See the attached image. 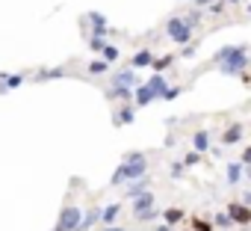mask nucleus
I'll use <instances>...</instances> for the list:
<instances>
[{
  "label": "nucleus",
  "instance_id": "2eb2a0df",
  "mask_svg": "<svg viewBox=\"0 0 251 231\" xmlns=\"http://www.w3.org/2000/svg\"><path fill=\"white\" fill-rule=\"evenodd\" d=\"M192 145H195V151H201V154H204V151L210 148V137H207V131H198V134L192 137Z\"/></svg>",
  "mask_w": 251,
  "mask_h": 231
},
{
  "label": "nucleus",
  "instance_id": "5701e85b",
  "mask_svg": "<svg viewBox=\"0 0 251 231\" xmlns=\"http://www.w3.org/2000/svg\"><path fill=\"white\" fill-rule=\"evenodd\" d=\"M180 219H183V210H180V207H169V210H166V222H169V225H175V222H180Z\"/></svg>",
  "mask_w": 251,
  "mask_h": 231
},
{
  "label": "nucleus",
  "instance_id": "4be33fe9",
  "mask_svg": "<svg viewBox=\"0 0 251 231\" xmlns=\"http://www.w3.org/2000/svg\"><path fill=\"white\" fill-rule=\"evenodd\" d=\"M154 98V92H151V86L145 83V86H139V92H136V101H139V107H145L148 101Z\"/></svg>",
  "mask_w": 251,
  "mask_h": 231
},
{
  "label": "nucleus",
  "instance_id": "f3484780",
  "mask_svg": "<svg viewBox=\"0 0 251 231\" xmlns=\"http://www.w3.org/2000/svg\"><path fill=\"white\" fill-rule=\"evenodd\" d=\"M136 116H133V107L127 104V107H121V113L115 116V125H127V122H133Z\"/></svg>",
  "mask_w": 251,
  "mask_h": 231
},
{
  "label": "nucleus",
  "instance_id": "6e6552de",
  "mask_svg": "<svg viewBox=\"0 0 251 231\" xmlns=\"http://www.w3.org/2000/svg\"><path fill=\"white\" fill-rule=\"evenodd\" d=\"M112 86H136V74H133L130 68L115 71V74H112Z\"/></svg>",
  "mask_w": 251,
  "mask_h": 231
},
{
  "label": "nucleus",
  "instance_id": "f704fd0d",
  "mask_svg": "<svg viewBox=\"0 0 251 231\" xmlns=\"http://www.w3.org/2000/svg\"><path fill=\"white\" fill-rule=\"evenodd\" d=\"M245 202H248V204H251V190H248V193H245Z\"/></svg>",
  "mask_w": 251,
  "mask_h": 231
},
{
  "label": "nucleus",
  "instance_id": "c9c22d12",
  "mask_svg": "<svg viewBox=\"0 0 251 231\" xmlns=\"http://www.w3.org/2000/svg\"><path fill=\"white\" fill-rule=\"evenodd\" d=\"M225 3H242V0H225Z\"/></svg>",
  "mask_w": 251,
  "mask_h": 231
},
{
  "label": "nucleus",
  "instance_id": "393cba45",
  "mask_svg": "<svg viewBox=\"0 0 251 231\" xmlns=\"http://www.w3.org/2000/svg\"><path fill=\"white\" fill-rule=\"evenodd\" d=\"M172 62H175V57L169 54V57H160V59H154V68H157V71H166Z\"/></svg>",
  "mask_w": 251,
  "mask_h": 231
},
{
  "label": "nucleus",
  "instance_id": "0eeeda50",
  "mask_svg": "<svg viewBox=\"0 0 251 231\" xmlns=\"http://www.w3.org/2000/svg\"><path fill=\"white\" fill-rule=\"evenodd\" d=\"M151 190V178H136V184H127V199H136V196H142V193H148Z\"/></svg>",
  "mask_w": 251,
  "mask_h": 231
},
{
  "label": "nucleus",
  "instance_id": "b1692460",
  "mask_svg": "<svg viewBox=\"0 0 251 231\" xmlns=\"http://www.w3.org/2000/svg\"><path fill=\"white\" fill-rule=\"evenodd\" d=\"M21 83H24V77H21V74H15V77H3V86H0V89L6 92V89H15V86H21Z\"/></svg>",
  "mask_w": 251,
  "mask_h": 231
},
{
  "label": "nucleus",
  "instance_id": "dca6fc26",
  "mask_svg": "<svg viewBox=\"0 0 251 231\" xmlns=\"http://www.w3.org/2000/svg\"><path fill=\"white\" fill-rule=\"evenodd\" d=\"M239 181H242V160L227 166V184L233 187V184H239Z\"/></svg>",
  "mask_w": 251,
  "mask_h": 231
},
{
  "label": "nucleus",
  "instance_id": "72a5a7b5",
  "mask_svg": "<svg viewBox=\"0 0 251 231\" xmlns=\"http://www.w3.org/2000/svg\"><path fill=\"white\" fill-rule=\"evenodd\" d=\"M245 178H248V181H251V166H245Z\"/></svg>",
  "mask_w": 251,
  "mask_h": 231
},
{
  "label": "nucleus",
  "instance_id": "bb28decb",
  "mask_svg": "<svg viewBox=\"0 0 251 231\" xmlns=\"http://www.w3.org/2000/svg\"><path fill=\"white\" fill-rule=\"evenodd\" d=\"M65 74H68L65 68H48V71H42L39 77H65Z\"/></svg>",
  "mask_w": 251,
  "mask_h": 231
},
{
  "label": "nucleus",
  "instance_id": "412c9836",
  "mask_svg": "<svg viewBox=\"0 0 251 231\" xmlns=\"http://www.w3.org/2000/svg\"><path fill=\"white\" fill-rule=\"evenodd\" d=\"M103 71H109V62L106 59H92L89 62V74H103Z\"/></svg>",
  "mask_w": 251,
  "mask_h": 231
},
{
  "label": "nucleus",
  "instance_id": "f8f14e48",
  "mask_svg": "<svg viewBox=\"0 0 251 231\" xmlns=\"http://www.w3.org/2000/svg\"><path fill=\"white\" fill-rule=\"evenodd\" d=\"M118 213H121V204H109V207H103V210H100V225H112Z\"/></svg>",
  "mask_w": 251,
  "mask_h": 231
},
{
  "label": "nucleus",
  "instance_id": "a878e982",
  "mask_svg": "<svg viewBox=\"0 0 251 231\" xmlns=\"http://www.w3.org/2000/svg\"><path fill=\"white\" fill-rule=\"evenodd\" d=\"M103 59H106V62H115V59H118V48L106 45V48H103Z\"/></svg>",
  "mask_w": 251,
  "mask_h": 231
},
{
  "label": "nucleus",
  "instance_id": "c756f323",
  "mask_svg": "<svg viewBox=\"0 0 251 231\" xmlns=\"http://www.w3.org/2000/svg\"><path fill=\"white\" fill-rule=\"evenodd\" d=\"M198 160H201V154H198V151H192V154H186V166H195Z\"/></svg>",
  "mask_w": 251,
  "mask_h": 231
},
{
  "label": "nucleus",
  "instance_id": "1a4fd4ad",
  "mask_svg": "<svg viewBox=\"0 0 251 231\" xmlns=\"http://www.w3.org/2000/svg\"><path fill=\"white\" fill-rule=\"evenodd\" d=\"M242 140V125H230L225 134H222V145H236Z\"/></svg>",
  "mask_w": 251,
  "mask_h": 231
},
{
  "label": "nucleus",
  "instance_id": "ddd939ff",
  "mask_svg": "<svg viewBox=\"0 0 251 231\" xmlns=\"http://www.w3.org/2000/svg\"><path fill=\"white\" fill-rule=\"evenodd\" d=\"M130 95H133V86H109L106 89V98H112V101L115 98H130Z\"/></svg>",
  "mask_w": 251,
  "mask_h": 231
},
{
  "label": "nucleus",
  "instance_id": "473e14b6",
  "mask_svg": "<svg viewBox=\"0 0 251 231\" xmlns=\"http://www.w3.org/2000/svg\"><path fill=\"white\" fill-rule=\"evenodd\" d=\"M154 231H172V225H169V222H163V225H157Z\"/></svg>",
  "mask_w": 251,
  "mask_h": 231
},
{
  "label": "nucleus",
  "instance_id": "f03ea898",
  "mask_svg": "<svg viewBox=\"0 0 251 231\" xmlns=\"http://www.w3.org/2000/svg\"><path fill=\"white\" fill-rule=\"evenodd\" d=\"M166 36H169L172 42H177V45H186V42L192 39V27H189V21H186V18L175 15V18H169V21H166Z\"/></svg>",
  "mask_w": 251,
  "mask_h": 231
},
{
  "label": "nucleus",
  "instance_id": "20e7f679",
  "mask_svg": "<svg viewBox=\"0 0 251 231\" xmlns=\"http://www.w3.org/2000/svg\"><path fill=\"white\" fill-rule=\"evenodd\" d=\"M124 169H127V181H136V178L145 175L148 157H142V154H127V157H124Z\"/></svg>",
  "mask_w": 251,
  "mask_h": 231
},
{
  "label": "nucleus",
  "instance_id": "c85d7f7f",
  "mask_svg": "<svg viewBox=\"0 0 251 231\" xmlns=\"http://www.w3.org/2000/svg\"><path fill=\"white\" fill-rule=\"evenodd\" d=\"M192 225H195V231H213V225H210V222H204V219H195Z\"/></svg>",
  "mask_w": 251,
  "mask_h": 231
},
{
  "label": "nucleus",
  "instance_id": "e433bc0d",
  "mask_svg": "<svg viewBox=\"0 0 251 231\" xmlns=\"http://www.w3.org/2000/svg\"><path fill=\"white\" fill-rule=\"evenodd\" d=\"M248 15H251V6H248Z\"/></svg>",
  "mask_w": 251,
  "mask_h": 231
},
{
  "label": "nucleus",
  "instance_id": "9b49d317",
  "mask_svg": "<svg viewBox=\"0 0 251 231\" xmlns=\"http://www.w3.org/2000/svg\"><path fill=\"white\" fill-rule=\"evenodd\" d=\"M133 202H136V204H133V213H139V210H145V207H154V193L148 190V193H142V196H136Z\"/></svg>",
  "mask_w": 251,
  "mask_h": 231
},
{
  "label": "nucleus",
  "instance_id": "f257e3e1",
  "mask_svg": "<svg viewBox=\"0 0 251 231\" xmlns=\"http://www.w3.org/2000/svg\"><path fill=\"white\" fill-rule=\"evenodd\" d=\"M216 62H219V68L225 74L242 77L245 68H248V51H245V45H227V48H222L216 54Z\"/></svg>",
  "mask_w": 251,
  "mask_h": 231
},
{
  "label": "nucleus",
  "instance_id": "423d86ee",
  "mask_svg": "<svg viewBox=\"0 0 251 231\" xmlns=\"http://www.w3.org/2000/svg\"><path fill=\"white\" fill-rule=\"evenodd\" d=\"M227 210H230V219H233V222H239V225L251 222V207H242L239 202H233V204H230Z\"/></svg>",
  "mask_w": 251,
  "mask_h": 231
},
{
  "label": "nucleus",
  "instance_id": "4468645a",
  "mask_svg": "<svg viewBox=\"0 0 251 231\" xmlns=\"http://www.w3.org/2000/svg\"><path fill=\"white\" fill-rule=\"evenodd\" d=\"M148 86H151V92H154V98H163V95H166V80H163L160 74H154V77L148 80Z\"/></svg>",
  "mask_w": 251,
  "mask_h": 231
},
{
  "label": "nucleus",
  "instance_id": "7ed1b4c3",
  "mask_svg": "<svg viewBox=\"0 0 251 231\" xmlns=\"http://www.w3.org/2000/svg\"><path fill=\"white\" fill-rule=\"evenodd\" d=\"M80 219H83L80 204H65L62 213H59V219H56V228L53 231H77L80 228Z\"/></svg>",
  "mask_w": 251,
  "mask_h": 231
},
{
  "label": "nucleus",
  "instance_id": "cd10ccee",
  "mask_svg": "<svg viewBox=\"0 0 251 231\" xmlns=\"http://www.w3.org/2000/svg\"><path fill=\"white\" fill-rule=\"evenodd\" d=\"M216 225H225V228H230V225H233V219H230L227 213H216Z\"/></svg>",
  "mask_w": 251,
  "mask_h": 231
},
{
  "label": "nucleus",
  "instance_id": "2f4dec72",
  "mask_svg": "<svg viewBox=\"0 0 251 231\" xmlns=\"http://www.w3.org/2000/svg\"><path fill=\"white\" fill-rule=\"evenodd\" d=\"M100 231H127L124 225H100Z\"/></svg>",
  "mask_w": 251,
  "mask_h": 231
},
{
  "label": "nucleus",
  "instance_id": "aec40b11",
  "mask_svg": "<svg viewBox=\"0 0 251 231\" xmlns=\"http://www.w3.org/2000/svg\"><path fill=\"white\" fill-rule=\"evenodd\" d=\"M89 21L95 24V33H103V30H106V18H103L100 12H89Z\"/></svg>",
  "mask_w": 251,
  "mask_h": 231
},
{
  "label": "nucleus",
  "instance_id": "7c9ffc66",
  "mask_svg": "<svg viewBox=\"0 0 251 231\" xmlns=\"http://www.w3.org/2000/svg\"><path fill=\"white\" fill-rule=\"evenodd\" d=\"M239 160H242V166H251V148H245V151H242V157H239Z\"/></svg>",
  "mask_w": 251,
  "mask_h": 231
},
{
  "label": "nucleus",
  "instance_id": "a211bd4d",
  "mask_svg": "<svg viewBox=\"0 0 251 231\" xmlns=\"http://www.w3.org/2000/svg\"><path fill=\"white\" fill-rule=\"evenodd\" d=\"M136 216V222H154L157 216H160V210L157 207H145V210H139V213H133Z\"/></svg>",
  "mask_w": 251,
  "mask_h": 231
},
{
  "label": "nucleus",
  "instance_id": "9d476101",
  "mask_svg": "<svg viewBox=\"0 0 251 231\" xmlns=\"http://www.w3.org/2000/svg\"><path fill=\"white\" fill-rule=\"evenodd\" d=\"M130 65H133V68H148V65H154V54H151V51H139V54L130 59Z\"/></svg>",
  "mask_w": 251,
  "mask_h": 231
},
{
  "label": "nucleus",
  "instance_id": "39448f33",
  "mask_svg": "<svg viewBox=\"0 0 251 231\" xmlns=\"http://www.w3.org/2000/svg\"><path fill=\"white\" fill-rule=\"evenodd\" d=\"M100 210H103V207H98V204H92V207L86 210V216L80 219V228H77V231H92V228H95V225L100 222Z\"/></svg>",
  "mask_w": 251,
  "mask_h": 231
},
{
  "label": "nucleus",
  "instance_id": "6ab92c4d",
  "mask_svg": "<svg viewBox=\"0 0 251 231\" xmlns=\"http://www.w3.org/2000/svg\"><path fill=\"white\" fill-rule=\"evenodd\" d=\"M121 184H127V169H124V163L115 169V175H112V181H109V187H121Z\"/></svg>",
  "mask_w": 251,
  "mask_h": 231
}]
</instances>
